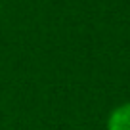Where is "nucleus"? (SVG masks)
<instances>
[{
  "instance_id": "obj_1",
  "label": "nucleus",
  "mask_w": 130,
  "mask_h": 130,
  "mask_svg": "<svg viewBox=\"0 0 130 130\" xmlns=\"http://www.w3.org/2000/svg\"><path fill=\"white\" fill-rule=\"evenodd\" d=\"M107 130H130V103L119 105L109 115Z\"/></svg>"
}]
</instances>
